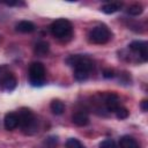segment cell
<instances>
[{
  "label": "cell",
  "instance_id": "ac0fdd59",
  "mask_svg": "<svg viewBox=\"0 0 148 148\" xmlns=\"http://www.w3.org/2000/svg\"><path fill=\"white\" fill-rule=\"evenodd\" d=\"M128 110L126 109V108H121V106H119L117 110H116V116H117V118L118 119H126L127 117H128Z\"/></svg>",
  "mask_w": 148,
  "mask_h": 148
},
{
  "label": "cell",
  "instance_id": "9c48e42d",
  "mask_svg": "<svg viewBox=\"0 0 148 148\" xmlns=\"http://www.w3.org/2000/svg\"><path fill=\"white\" fill-rule=\"evenodd\" d=\"M105 106H106L108 111L116 112V110L120 106L119 105V98H118V96L116 94H113V92L106 95V97H105Z\"/></svg>",
  "mask_w": 148,
  "mask_h": 148
},
{
  "label": "cell",
  "instance_id": "8fae6325",
  "mask_svg": "<svg viewBox=\"0 0 148 148\" xmlns=\"http://www.w3.org/2000/svg\"><path fill=\"white\" fill-rule=\"evenodd\" d=\"M120 148H139L136 140L131 135H124L119 140Z\"/></svg>",
  "mask_w": 148,
  "mask_h": 148
},
{
  "label": "cell",
  "instance_id": "7a4b0ae2",
  "mask_svg": "<svg viewBox=\"0 0 148 148\" xmlns=\"http://www.w3.org/2000/svg\"><path fill=\"white\" fill-rule=\"evenodd\" d=\"M17 117H18V126L22 128V131L25 134H34L37 131L38 121L34 116V113L31 112V110L27 108H22L18 111Z\"/></svg>",
  "mask_w": 148,
  "mask_h": 148
},
{
  "label": "cell",
  "instance_id": "30bf717a",
  "mask_svg": "<svg viewBox=\"0 0 148 148\" xmlns=\"http://www.w3.org/2000/svg\"><path fill=\"white\" fill-rule=\"evenodd\" d=\"M36 29L35 24L31 22V21H20L17 24H16V30L18 32H22V34H29V32H32L34 30Z\"/></svg>",
  "mask_w": 148,
  "mask_h": 148
},
{
  "label": "cell",
  "instance_id": "8992f818",
  "mask_svg": "<svg viewBox=\"0 0 148 148\" xmlns=\"http://www.w3.org/2000/svg\"><path fill=\"white\" fill-rule=\"evenodd\" d=\"M88 38L91 43L94 44H105L109 42V39L111 38V32L108 29V27L101 24V25H96L94 27L89 34H88Z\"/></svg>",
  "mask_w": 148,
  "mask_h": 148
},
{
  "label": "cell",
  "instance_id": "ba28073f",
  "mask_svg": "<svg viewBox=\"0 0 148 148\" xmlns=\"http://www.w3.org/2000/svg\"><path fill=\"white\" fill-rule=\"evenodd\" d=\"M3 125H5V128L7 131L15 130L18 126V117H17V114L14 113V112L7 113L5 116V119H3Z\"/></svg>",
  "mask_w": 148,
  "mask_h": 148
},
{
  "label": "cell",
  "instance_id": "9a60e30c",
  "mask_svg": "<svg viewBox=\"0 0 148 148\" xmlns=\"http://www.w3.org/2000/svg\"><path fill=\"white\" fill-rule=\"evenodd\" d=\"M50 108L54 114H61L65 111V104L59 99H53L50 104Z\"/></svg>",
  "mask_w": 148,
  "mask_h": 148
},
{
  "label": "cell",
  "instance_id": "277c9868",
  "mask_svg": "<svg viewBox=\"0 0 148 148\" xmlns=\"http://www.w3.org/2000/svg\"><path fill=\"white\" fill-rule=\"evenodd\" d=\"M45 81V67L42 62L35 61L29 67V82L34 87H39Z\"/></svg>",
  "mask_w": 148,
  "mask_h": 148
},
{
  "label": "cell",
  "instance_id": "7c38bea8",
  "mask_svg": "<svg viewBox=\"0 0 148 148\" xmlns=\"http://www.w3.org/2000/svg\"><path fill=\"white\" fill-rule=\"evenodd\" d=\"M72 121H73L76 126L82 127V126H86V125L89 124V118H88V116H87L86 113H83V112H76V113H74L73 117H72Z\"/></svg>",
  "mask_w": 148,
  "mask_h": 148
},
{
  "label": "cell",
  "instance_id": "6da1fadb",
  "mask_svg": "<svg viewBox=\"0 0 148 148\" xmlns=\"http://www.w3.org/2000/svg\"><path fill=\"white\" fill-rule=\"evenodd\" d=\"M67 64L74 68V77L77 81H84L88 76L90 71L94 67L92 61L82 54H74L67 58Z\"/></svg>",
  "mask_w": 148,
  "mask_h": 148
},
{
  "label": "cell",
  "instance_id": "4fadbf2b",
  "mask_svg": "<svg viewBox=\"0 0 148 148\" xmlns=\"http://www.w3.org/2000/svg\"><path fill=\"white\" fill-rule=\"evenodd\" d=\"M121 7H123V3H121V2L114 1V2H108V3L103 5L101 9H102V12H104L105 14H113V13L118 12Z\"/></svg>",
  "mask_w": 148,
  "mask_h": 148
},
{
  "label": "cell",
  "instance_id": "ffe728a7",
  "mask_svg": "<svg viewBox=\"0 0 148 148\" xmlns=\"http://www.w3.org/2000/svg\"><path fill=\"white\" fill-rule=\"evenodd\" d=\"M103 76L105 79H110V77H113L114 76V72L112 69H104L103 71Z\"/></svg>",
  "mask_w": 148,
  "mask_h": 148
},
{
  "label": "cell",
  "instance_id": "3957f363",
  "mask_svg": "<svg viewBox=\"0 0 148 148\" xmlns=\"http://www.w3.org/2000/svg\"><path fill=\"white\" fill-rule=\"evenodd\" d=\"M51 32L52 35L56 37V38H59V39H64V38H67L72 35L73 32V25L72 23L66 20V18H59V20H56L51 27Z\"/></svg>",
  "mask_w": 148,
  "mask_h": 148
},
{
  "label": "cell",
  "instance_id": "5b68a950",
  "mask_svg": "<svg viewBox=\"0 0 148 148\" xmlns=\"http://www.w3.org/2000/svg\"><path fill=\"white\" fill-rule=\"evenodd\" d=\"M17 84V80L14 73L6 65L0 66V88L6 91H12L15 89Z\"/></svg>",
  "mask_w": 148,
  "mask_h": 148
},
{
  "label": "cell",
  "instance_id": "2e32d148",
  "mask_svg": "<svg viewBox=\"0 0 148 148\" xmlns=\"http://www.w3.org/2000/svg\"><path fill=\"white\" fill-rule=\"evenodd\" d=\"M143 12V6L141 3H133L127 8V13L133 16H138Z\"/></svg>",
  "mask_w": 148,
  "mask_h": 148
},
{
  "label": "cell",
  "instance_id": "44dd1931",
  "mask_svg": "<svg viewBox=\"0 0 148 148\" xmlns=\"http://www.w3.org/2000/svg\"><path fill=\"white\" fill-rule=\"evenodd\" d=\"M140 106H141V109H142V111H143V112L148 111V101H147V99H143V101L141 102Z\"/></svg>",
  "mask_w": 148,
  "mask_h": 148
},
{
  "label": "cell",
  "instance_id": "d6986e66",
  "mask_svg": "<svg viewBox=\"0 0 148 148\" xmlns=\"http://www.w3.org/2000/svg\"><path fill=\"white\" fill-rule=\"evenodd\" d=\"M99 148H118L116 142L111 139H105L99 143Z\"/></svg>",
  "mask_w": 148,
  "mask_h": 148
},
{
  "label": "cell",
  "instance_id": "5bb4252c",
  "mask_svg": "<svg viewBox=\"0 0 148 148\" xmlns=\"http://www.w3.org/2000/svg\"><path fill=\"white\" fill-rule=\"evenodd\" d=\"M49 50H50V46H49V43L47 42H38L36 45H35V49H34V52L35 54L39 56V57H44L49 53Z\"/></svg>",
  "mask_w": 148,
  "mask_h": 148
},
{
  "label": "cell",
  "instance_id": "52a82bcc",
  "mask_svg": "<svg viewBox=\"0 0 148 148\" xmlns=\"http://www.w3.org/2000/svg\"><path fill=\"white\" fill-rule=\"evenodd\" d=\"M130 50L138 53L139 57H141L142 61H147L148 59V44L143 40H134L128 45Z\"/></svg>",
  "mask_w": 148,
  "mask_h": 148
},
{
  "label": "cell",
  "instance_id": "e0dca14e",
  "mask_svg": "<svg viewBox=\"0 0 148 148\" xmlns=\"http://www.w3.org/2000/svg\"><path fill=\"white\" fill-rule=\"evenodd\" d=\"M66 148H86L82 143H81V141H79L77 139H75V138H71V139H68L67 141H66Z\"/></svg>",
  "mask_w": 148,
  "mask_h": 148
}]
</instances>
